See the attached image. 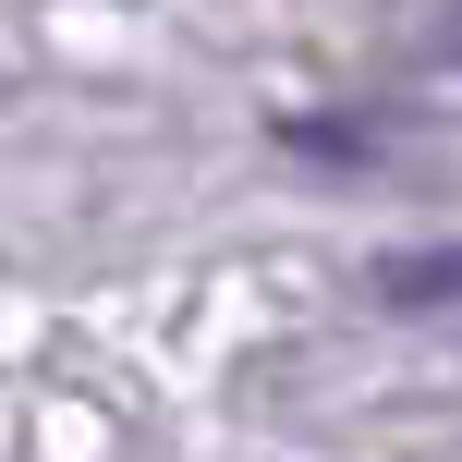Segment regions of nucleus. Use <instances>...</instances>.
Segmentation results:
<instances>
[{
    "label": "nucleus",
    "mask_w": 462,
    "mask_h": 462,
    "mask_svg": "<svg viewBox=\"0 0 462 462\" xmlns=\"http://www.w3.org/2000/svg\"><path fill=\"white\" fill-rule=\"evenodd\" d=\"M377 292H390V304H450V292H462V255H390Z\"/></svg>",
    "instance_id": "nucleus-1"
},
{
    "label": "nucleus",
    "mask_w": 462,
    "mask_h": 462,
    "mask_svg": "<svg viewBox=\"0 0 462 462\" xmlns=\"http://www.w3.org/2000/svg\"><path fill=\"white\" fill-rule=\"evenodd\" d=\"M426 61H439V73H462V13H439V24H426Z\"/></svg>",
    "instance_id": "nucleus-2"
}]
</instances>
